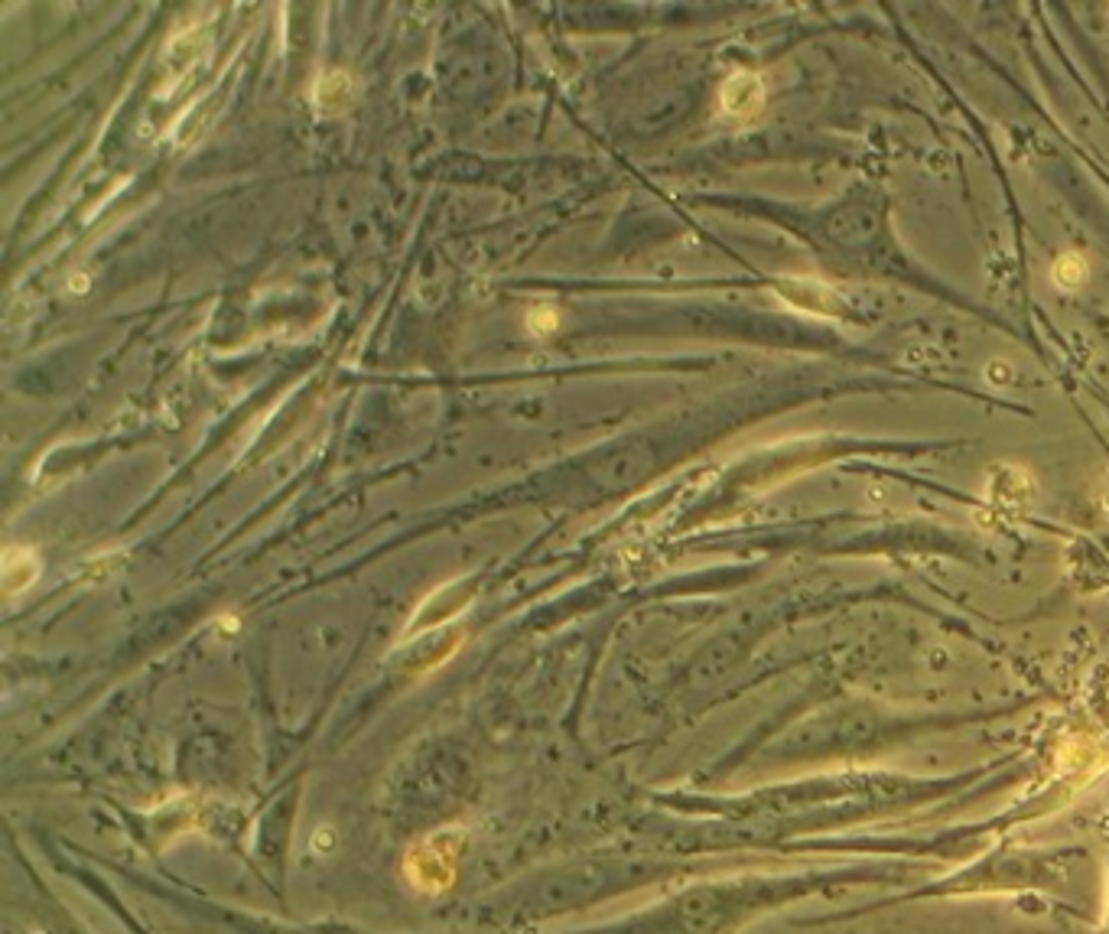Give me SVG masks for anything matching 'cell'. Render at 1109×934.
I'll return each mask as SVG.
<instances>
[{"instance_id": "6da1fadb", "label": "cell", "mask_w": 1109, "mask_h": 934, "mask_svg": "<svg viewBox=\"0 0 1109 934\" xmlns=\"http://www.w3.org/2000/svg\"><path fill=\"white\" fill-rule=\"evenodd\" d=\"M460 843H463V831L446 827V831H436L420 846H414L411 860H407V873H411L414 886L426 888V892H440V888L450 886V880L456 873Z\"/></svg>"}, {"instance_id": "7a4b0ae2", "label": "cell", "mask_w": 1109, "mask_h": 934, "mask_svg": "<svg viewBox=\"0 0 1109 934\" xmlns=\"http://www.w3.org/2000/svg\"><path fill=\"white\" fill-rule=\"evenodd\" d=\"M468 600H472V596H468V586H463V583H453V586L436 590V593L423 603V609L414 615V625H411L407 635H414V632H423V629H430V625H440V622L453 619L460 609L468 606Z\"/></svg>"}, {"instance_id": "3957f363", "label": "cell", "mask_w": 1109, "mask_h": 934, "mask_svg": "<svg viewBox=\"0 0 1109 934\" xmlns=\"http://www.w3.org/2000/svg\"><path fill=\"white\" fill-rule=\"evenodd\" d=\"M3 593L17 596L20 590H30L40 576V558L30 548H7L3 551Z\"/></svg>"}, {"instance_id": "277c9868", "label": "cell", "mask_w": 1109, "mask_h": 934, "mask_svg": "<svg viewBox=\"0 0 1109 934\" xmlns=\"http://www.w3.org/2000/svg\"><path fill=\"white\" fill-rule=\"evenodd\" d=\"M758 101H762V89L752 76H736L726 82L723 89V108L736 118H745L752 111H758Z\"/></svg>"}, {"instance_id": "5b68a950", "label": "cell", "mask_w": 1109, "mask_h": 934, "mask_svg": "<svg viewBox=\"0 0 1109 934\" xmlns=\"http://www.w3.org/2000/svg\"><path fill=\"white\" fill-rule=\"evenodd\" d=\"M352 104V79L345 72H329L316 86V108L325 114L345 111Z\"/></svg>"}, {"instance_id": "8992f818", "label": "cell", "mask_w": 1109, "mask_h": 934, "mask_svg": "<svg viewBox=\"0 0 1109 934\" xmlns=\"http://www.w3.org/2000/svg\"><path fill=\"white\" fill-rule=\"evenodd\" d=\"M527 327L534 329V332H541V335H547V332H554L556 329V313L551 307H537V310L531 313Z\"/></svg>"}]
</instances>
